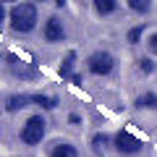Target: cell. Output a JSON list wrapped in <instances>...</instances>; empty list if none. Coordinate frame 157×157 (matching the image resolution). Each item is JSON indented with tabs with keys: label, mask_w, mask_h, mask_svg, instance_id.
Masks as SVG:
<instances>
[{
	"label": "cell",
	"mask_w": 157,
	"mask_h": 157,
	"mask_svg": "<svg viewBox=\"0 0 157 157\" xmlns=\"http://www.w3.org/2000/svg\"><path fill=\"white\" fill-rule=\"evenodd\" d=\"M42 39H45L47 45L63 42V39H66V24H63L58 16H50L45 21V26H42Z\"/></svg>",
	"instance_id": "5b68a950"
},
{
	"label": "cell",
	"mask_w": 157,
	"mask_h": 157,
	"mask_svg": "<svg viewBox=\"0 0 157 157\" xmlns=\"http://www.w3.org/2000/svg\"><path fill=\"white\" fill-rule=\"evenodd\" d=\"M3 60L8 63V68H11L13 73H18V76H24V78H34V76L39 73L37 68H34V63H32V66H24V63H21V58H18L16 52H8V55L3 58Z\"/></svg>",
	"instance_id": "8992f818"
},
{
	"label": "cell",
	"mask_w": 157,
	"mask_h": 157,
	"mask_svg": "<svg viewBox=\"0 0 157 157\" xmlns=\"http://www.w3.org/2000/svg\"><path fill=\"white\" fill-rule=\"evenodd\" d=\"M66 78H71V84H76V86L81 84V73H68Z\"/></svg>",
	"instance_id": "d6986e66"
},
{
	"label": "cell",
	"mask_w": 157,
	"mask_h": 157,
	"mask_svg": "<svg viewBox=\"0 0 157 157\" xmlns=\"http://www.w3.org/2000/svg\"><path fill=\"white\" fill-rule=\"evenodd\" d=\"M86 68H89L92 76H110V73L115 71V58H113L110 52H105V50L92 52V55L86 58Z\"/></svg>",
	"instance_id": "277c9868"
},
{
	"label": "cell",
	"mask_w": 157,
	"mask_h": 157,
	"mask_svg": "<svg viewBox=\"0 0 157 157\" xmlns=\"http://www.w3.org/2000/svg\"><path fill=\"white\" fill-rule=\"evenodd\" d=\"M68 123L71 126H81V115H78V113H71V115H68Z\"/></svg>",
	"instance_id": "ac0fdd59"
},
{
	"label": "cell",
	"mask_w": 157,
	"mask_h": 157,
	"mask_svg": "<svg viewBox=\"0 0 157 157\" xmlns=\"http://www.w3.org/2000/svg\"><path fill=\"white\" fill-rule=\"evenodd\" d=\"M6 16L8 13H6V8H3V3H0V26H3V21H6Z\"/></svg>",
	"instance_id": "ffe728a7"
},
{
	"label": "cell",
	"mask_w": 157,
	"mask_h": 157,
	"mask_svg": "<svg viewBox=\"0 0 157 157\" xmlns=\"http://www.w3.org/2000/svg\"><path fill=\"white\" fill-rule=\"evenodd\" d=\"M73 63H76V52H68V55L63 58V63H60V68H58V76H60V78H66L68 73H71V68H73Z\"/></svg>",
	"instance_id": "5bb4252c"
},
{
	"label": "cell",
	"mask_w": 157,
	"mask_h": 157,
	"mask_svg": "<svg viewBox=\"0 0 157 157\" xmlns=\"http://www.w3.org/2000/svg\"><path fill=\"white\" fill-rule=\"evenodd\" d=\"M45 134H47V118L42 113H34L24 121L21 131H18V141L24 147H37L45 141Z\"/></svg>",
	"instance_id": "7a4b0ae2"
},
{
	"label": "cell",
	"mask_w": 157,
	"mask_h": 157,
	"mask_svg": "<svg viewBox=\"0 0 157 157\" xmlns=\"http://www.w3.org/2000/svg\"><path fill=\"white\" fill-rule=\"evenodd\" d=\"M141 34H144V24L128 29V42H131V45H139V42H141Z\"/></svg>",
	"instance_id": "9a60e30c"
},
{
	"label": "cell",
	"mask_w": 157,
	"mask_h": 157,
	"mask_svg": "<svg viewBox=\"0 0 157 157\" xmlns=\"http://www.w3.org/2000/svg\"><path fill=\"white\" fill-rule=\"evenodd\" d=\"M134 107H136V110H155V107H157V94H155V92H144V94H139L136 102H134Z\"/></svg>",
	"instance_id": "30bf717a"
},
{
	"label": "cell",
	"mask_w": 157,
	"mask_h": 157,
	"mask_svg": "<svg viewBox=\"0 0 157 157\" xmlns=\"http://www.w3.org/2000/svg\"><path fill=\"white\" fill-rule=\"evenodd\" d=\"M139 71L141 73H155V60H152V58H141L139 60Z\"/></svg>",
	"instance_id": "2e32d148"
},
{
	"label": "cell",
	"mask_w": 157,
	"mask_h": 157,
	"mask_svg": "<svg viewBox=\"0 0 157 157\" xmlns=\"http://www.w3.org/2000/svg\"><path fill=\"white\" fill-rule=\"evenodd\" d=\"M147 45H149V52L155 55L157 52V34H149V42H147Z\"/></svg>",
	"instance_id": "e0dca14e"
},
{
	"label": "cell",
	"mask_w": 157,
	"mask_h": 157,
	"mask_svg": "<svg viewBox=\"0 0 157 157\" xmlns=\"http://www.w3.org/2000/svg\"><path fill=\"white\" fill-rule=\"evenodd\" d=\"M126 6L134 13H139V16H147L152 11V0H126Z\"/></svg>",
	"instance_id": "4fadbf2b"
},
{
	"label": "cell",
	"mask_w": 157,
	"mask_h": 157,
	"mask_svg": "<svg viewBox=\"0 0 157 157\" xmlns=\"http://www.w3.org/2000/svg\"><path fill=\"white\" fill-rule=\"evenodd\" d=\"M0 3H16V0H0Z\"/></svg>",
	"instance_id": "44dd1931"
},
{
	"label": "cell",
	"mask_w": 157,
	"mask_h": 157,
	"mask_svg": "<svg viewBox=\"0 0 157 157\" xmlns=\"http://www.w3.org/2000/svg\"><path fill=\"white\" fill-rule=\"evenodd\" d=\"M47 155H50V157H76L78 155V147L71 144V141H66V139H58L55 144L47 149Z\"/></svg>",
	"instance_id": "52a82bcc"
},
{
	"label": "cell",
	"mask_w": 157,
	"mask_h": 157,
	"mask_svg": "<svg viewBox=\"0 0 157 157\" xmlns=\"http://www.w3.org/2000/svg\"><path fill=\"white\" fill-rule=\"evenodd\" d=\"M0 63H3V55H0Z\"/></svg>",
	"instance_id": "7402d4cb"
},
{
	"label": "cell",
	"mask_w": 157,
	"mask_h": 157,
	"mask_svg": "<svg viewBox=\"0 0 157 157\" xmlns=\"http://www.w3.org/2000/svg\"><path fill=\"white\" fill-rule=\"evenodd\" d=\"M26 105H32V94H13V97H8L6 110L8 113H18L21 107H26Z\"/></svg>",
	"instance_id": "9c48e42d"
},
{
	"label": "cell",
	"mask_w": 157,
	"mask_h": 157,
	"mask_svg": "<svg viewBox=\"0 0 157 157\" xmlns=\"http://www.w3.org/2000/svg\"><path fill=\"white\" fill-rule=\"evenodd\" d=\"M32 105L42 107V110H55L58 107V100L50 94H32Z\"/></svg>",
	"instance_id": "8fae6325"
},
{
	"label": "cell",
	"mask_w": 157,
	"mask_h": 157,
	"mask_svg": "<svg viewBox=\"0 0 157 157\" xmlns=\"http://www.w3.org/2000/svg\"><path fill=\"white\" fill-rule=\"evenodd\" d=\"M8 24L16 34H32L39 24V8L37 3H16L8 13Z\"/></svg>",
	"instance_id": "6da1fadb"
},
{
	"label": "cell",
	"mask_w": 157,
	"mask_h": 157,
	"mask_svg": "<svg viewBox=\"0 0 157 157\" xmlns=\"http://www.w3.org/2000/svg\"><path fill=\"white\" fill-rule=\"evenodd\" d=\"M110 144H113V149H115L118 155H139V152L144 149V141L136 134H131V131H118L110 139Z\"/></svg>",
	"instance_id": "3957f363"
},
{
	"label": "cell",
	"mask_w": 157,
	"mask_h": 157,
	"mask_svg": "<svg viewBox=\"0 0 157 157\" xmlns=\"http://www.w3.org/2000/svg\"><path fill=\"white\" fill-rule=\"evenodd\" d=\"M92 8H94L97 16H113L121 8V3L118 0H92Z\"/></svg>",
	"instance_id": "ba28073f"
},
{
	"label": "cell",
	"mask_w": 157,
	"mask_h": 157,
	"mask_svg": "<svg viewBox=\"0 0 157 157\" xmlns=\"http://www.w3.org/2000/svg\"><path fill=\"white\" fill-rule=\"evenodd\" d=\"M107 147H110V136L107 134H94L92 136V152H94V155H102Z\"/></svg>",
	"instance_id": "7c38bea8"
}]
</instances>
